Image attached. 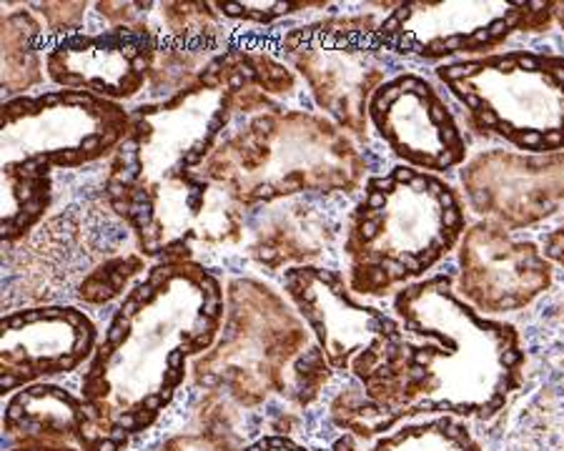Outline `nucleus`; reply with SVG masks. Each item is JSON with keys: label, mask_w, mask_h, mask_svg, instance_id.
Returning <instances> with one entry per match:
<instances>
[{"label": "nucleus", "mask_w": 564, "mask_h": 451, "mask_svg": "<svg viewBox=\"0 0 564 451\" xmlns=\"http://www.w3.org/2000/svg\"><path fill=\"white\" fill-rule=\"evenodd\" d=\"M369 451H481L479 441L457 417H440L404 424L391 435L379 437Z\"/></svg>", "instance_id": "nucleus-24"}, {"label": "nucleus", "mask_w": 564, "mask_h": 451, "mask_svg": "<svg viewBox=\"0 0 564 451\" xmlns=\"http://www.w3.org/2000/svg\"><path fill=\"white\" fill-rule=\"evenodd\" d=\"M35 15L41 18L45 29V41H61L66 35L84 31L88 3H33Z\"/></svg>", "instance_id": "nucleus-26"}, {"label": "nucleus", "mask_w": 564, "mask_h": 451, "mask_svg": "<svg viewBox=\"0 0 564 451\" xmlns=\"http://www.w3.org/2000/svg\"><path fill=\"white\" fill-rule=\"evenodd\" d=\"M314 333L286 296L253 276L226 284V309L216 344L191 364L196 392H216L259 417L269 404L289 399L296 359Z\"/></svg>", "instance_id": "nucleus-5"}, {"label": "nucleus", "mask_w": 564, "mask_h": 451, "mask_svg": "<svg viewBox=\"0 0 564 451\" xmlns=\"http://www.w3.org/2000/svg\"><path fill=\"white\" fill-rule=\"evenodd\" d=\"M562 319H564V306H562Z\"/></svg>", "instance_id": "nucleus-31"}, {"label": "nucleus", "mask_w": 564, "mask_h": 451, "mask_svg": "<svg viewBox=\"0 0 564 451\" xmlns=\"http://www.w3.org/2000/svg\"><path fill=\"white\" fill-rule=\"evenodd\" d=\"M204 174L251 211L296 196L359 194L369 158L332 119L281 106L234 123Z\"/></svg>", "instance_id": "nucleus-4"}, {"label": "nucleus", "mask_w": 564, "mask_h": 451, "mask_svg": "<svg viewBox=\"0 0 564 451\" xmlns=\"http://www.w3.org/2000/svg\"><path fill=\"white\" fill-rule=\"evenodd\" d=\"M58 174L35 166H3V246L21 241L58 204Z\"/></svg>", "instance_id": "nucleus-23"}, {"label": "nucleus", "mask_w": 564, "mask_h": 451, "mask_svg": "<svg viewBox=\"0 0 564 451\" xmlns=\"http://www.w3.org/2000/svg\"><path fill=\"white\" fill-rule=\"evenodd\" d=\"M554 21H557L560 29L564 31V3H554Z\"/></svg>", "instance_id": "nucleus-30"}, {"label": "nucleus", "mask_w": 564, "mask_h": 451, "mask_svg": "<svg viewBox=\"0 0 564 451\" xmlns=\"http://www.w3.org/2000/svg\"><path fill=\"white\" fill-rule=\"evenodd\" d=\"M243 451H312L304 444H299L294 437H261Z\"/></svg>", "instance_id": "nucleus-27"}, {"label": "nucleus", "mask_w": 564, "mask_h": 451, "mask_svg": "<svg viewBox=\"0 0 564 451\" xmlns=\"http://www.w3.org/2000/svg\"><path fill=\"white\" fill-rule=\"evenodd\" d=\"M104 194L141 254L159 261H214L247 243V209L204 170L163 178H108Z\"/></svg>", "instance_id": "nucleus-7"}, {"label": "nucleus", "mask_w": 564, "mask_h": 451, "mask_svg": "<svg viewBox=\"0 0 564 451\" xmlns=\"http://www.w3.org/2000/svg\"><path fill=\"white\" fill-rule=\"evenodd\" d=\"M0 389L3 396L88 364L98 346L94 319L78 306L48 304L8 311L0 321Z\"/></svg>", "instance_id": "nucleus-17"}, {"label": "nucleus", "mask_w": 564, "mask_h": 451, "mask_svg": "<svg viewBox=\"0 0 564 451\" xmlns=\"http://www.w3.org/2000/svg\"><path fill=\"white\" fill-rule=\"evenodd\" d=\"M251 441L249 414L221 394L202 392V399L188 406L184 429L151 451H243Z\"/></svg>", "instance_id": "nucleus-20"}, {"label": "nucleus", "mask_w": 564, "mask_h": 451, "mask_svg": "<svg viewBox=\"0 0 564 451\" xmlns=\"http://www.w3.org/2000/svg\"><path fill=\"white\" fill-rule=\"evenodd\" d=\"M218 15L231 23H253V25H274L281 18L306 13L308 8H324L326 3H214Z\"/></svg>", "instance_id": "nucleus-25"}, {"label": "nucleus", "mask_w": 564, "mask_h": 451, "mask_svg": "<svg viewBox=\"0 0 564 451\" xmlns=\"http://www.w3.org/2000/svg\"><path fill=\"white\" fill-rule=\"evenodd\" d=\"M454 282V271H442L394 296L397 319L416 341L404 339L369 382H359L381 431L422 414L489 421L520 389V331L481 316Z\"/></svg>", "instance_id": "nucleus-2"}, {"label": "nucleus", "mask_w": 564, "mask_h": 451, "mask_svg": "<svg viewBox=\"0 0 564 451\" xmlns=\"http://www.w3.org/2000/svg\"><path fill=\"white\" fill-rule=\"evenodd\" d=\"M6 451H84V449H76V447H13Z\"/></svg>", "instance_id": "nucleus-29"}, {"label": "nucleus", "mask_w": 564, "mask_h": 451, "mask_svg": "<svg viewBox=\"0 0 564 451\" xmlns=\"http://www.w3.org/2000/svg\"><path fill=\"white\" fill-rule=\"evenodd\" d=\"M505 451H564V356L554 359L509 427Z\"/></svg>", "instance_id": "nucleus-21"}, {"label": "nucleus", "mask_w": 564, "mask_h": 451, "mask_svg": "<svg viewBox=\"0 0 564 451\" xmlns=\"http://www.w3.org/2000/svg\"><path fill=\"white\" fill-rule=\"evenodd\" d=\"M332 196H296L247 211V254L267 276L296 266H318L341 233L339 213L324 206Z\"/></svg>", "instance_id": "nucleus-18"}, {"label": "nucleus", "mask_w": 564, "mask_h": 451, "mask_svg": "<svg viewBox=\"0 0 564 451\" xmlns=\"http://www.w3.org/2000/svg\"><path fill=\"white\" fill-rule=\"evenodd\" d=\"M133 249L139 243L108 204L104 184L80 186L56 216L3 246V311L76 299L78 286L104 261Z\"/></svg>", "instance_id": "nucleus-8"}, {"label": "nucleus", "mask_w": 564, "mask_h": 451, "mask_svg": "<svg viewBox=\"0 0 564 451\" xmlns=\"http://www.w3.org/2000/svg\"><path fill=\"white\" fill-rule=\"evenodd\" d=\"M544 256H547L552 264L564 268V219L560 221L557 229H552L547 237H544Z\"/></svg>", "instance_id": "nucleus-28"}, {"label": "nucleus", "mask_w": 564, "mask_h": 451, "mask_svg": "<svg viewBox=\"0 0 564 451\" xmlns=\"http://www.w3.org/2000/svg\"><path fill=\"white\" fill-rule=\"evenodd\" d=\"M131 131V108L86 90H43L3 101V166L56 174L111 161Z\"/></svg>", "instance_id": "nucleus-10"}, {"label": "nucleus", "mask_w": 564, "mask_h": 451, "mask_svg": "<svg viewBox=\"0 0 564 451\" xmlns=\"http://www.w3.org/2000/svg\"><path fill=\"white\" fill-rule=\"evenodd\" d=\"M369 123L404 166L444 174L467 161L469 143L449 106L430 80L416 74L389 78L369 101Z\"/></svg>", "instance_id": "nucleus-14"}, {"label": "nucleus", "mask_w": 564, "mask_h": 451, "mask_svg": "<svg viewBox=\"0 0 564 451\" xmlns=\"http://www.w3.org/2000/svg\"><path fill=\"white\" fill-rule=\"evenodd\" d=\"M94 13L104 23L48 43L45 76L63 90H86L113 103L135 101L149 88L159 51L145 3H94Z\"/></svg>", "instance_id": "nucleus-13"}, {"label": "nucleus", "mask_w": 564, "mask_h": 451, "mask_svg": "<svg viewBox=\"0 0 564 451\" xmlns=\"http://www.w3.org/2000/svg\"><path fill=\"white\" fill-rule=\"evenodd\" d=\"M279 278L334 374L369 382L406 339L399 319L359 301L336 268L296 266Z\"/></svg>", "instance_id": "nucleus-12"}, {"label": "nucleus", "mask_w": 564, "mask_h": 451, "mask_svg": "<svg viewBox=\"0 0 564 451\" xmlns=\"http://www.w3.org/2000/svg\"><path fill=\"white\" fill-rule=\"evenodd\" d=\"M379 21L375 13L318 18L291 25L271 51L304 80L326 119L364 141L371 96L402 70L394 53L379 43Z\"/></svg>", "instance_id": "nucleus-9"}, {"label": "nucleus", "mask_w": 564, "mask_h": 451, "mask_svg": "<svg viewBox=\"0 0 564 451\" xmlns=\"http://www.w3.org/2000/svg\"><path fill=\"white\" fill-rule=\"evenodd\" d=\"M457 264V294L481 316L522 311L554 284V264L544 251L492 221L464 231Z\"/></svg>", "instance_id": "nucleus-16"}, {"label": "nucleus", "mask_w": 564, "mask_h": 451, "mask_svg": "<svg viewBox=\"0 0 564 451\" xmlns=\"http://www.w3.org/2000/svg\"><path fill=\"white\" fill-rule=\"evenodd\" d=\"M3 444L76 447L104 451L101 437L80 394L56 384H33L15 392L3 411Z\"/></svg>", "instance_id": "nucleus-19"}, {"label": "nucleus", "mask_w": 564, "mask_h": 451, "mask_svg": "<svg viewBox=\"0 0 564 451\" xmlns=\"http://www.w3.org/2000/svg\"><path fill=\"white\" fill-rule=\"evenodd\" d=\"M554 21V3L447 0L399 3L379 21V43L389 53L422 61L485 58L517 33H542Z\"/></svg>", "instance_id": "nucleus-11"}, {"label": "nucleus", "mask_w": 564, "mask_h": 451, "mask_svg": "<svg viewBox=\"0 0 564 451\" xmlns=\"http://www.w3.org/2000/svg\"><path fill=\"white\" fill-rule=\"evenodd\" d=\"M469 209L507 231L530 229L557 216L564 206V151H485L462 168Z\"/></svg>", "instance_id": "nucleus-15"}, {"label": "nucleus", "mask_w": 564, "mask_h": 451, "mask_svg": "<svg viewBox=\"0 0 564 451\" xmlns=\"http://www.w3.org/2000/svg\"><path fill=\"white\" fill-rule=\"evenodd\" d=\"M0 45H3V96L6 101L31 96L33 88L43 86L45 56L48 48L41 18L29 8L11 11L0 21Z\"/></svg>", "instance_id": "nucleus-22"}, {"label": "nucleus", "mask_w": 564, "mask_h": 451, "mask_svg": "<svg viewBox=\"0 0 564 451\" xmlns=\"http://www.w3.org/2000/svg\"><path fill=\"white\" fill-rule=\"evenodd\" d=\"M226 292L214 268L159 261L123 296L80 378L104 451H123L161 421L191 364L221 333Z\"/></svg>", "instance_id": "nucleus-1"}, {"label": "nucleus", "mask_w": 564, "mask_h": 451, "mask_svg": "<svg viewBox=\"0 0 564 451\" xmlns=\"http://www.w3.org/2000/svg\"><path fill=\"white\" fill-rule=\"evenodd\" d=\"M436 78L467 111L471 129L524 153L564 148V56L502 51L449 61Z\"/></svg>", "instance_id": "nucleus-6"}, {"label": "nucleus", "mask_w": 564, "mask_h": 451, "mask_svg": "<svg viewBox=\"0 0 564 451\" xmlns=\"http://www.w3.org/2000/svg\"><path fill=\"white\" fill-rule=\"evenodd\" d=\"M464 231V204L447 180L409 166L369 176L344 223L351 292L381 299L422 282L459 246Z\"/></svg>", "instance_id": "nucleus-3"}]
</instances>
